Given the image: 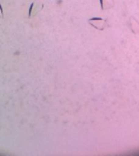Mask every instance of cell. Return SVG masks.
<instances>
[{
	"label": "cell",
	"instance_id": "6da1fadb",
	"mask_svg": "<svg viewBox=\"0 0 139 156\" xmlns=\"http://www.w3.org/2000/svg\"><path fill=\"white\" fill-rule=\"evenodd\" d=\"M89 23L91 26H93L98 30H103L107 27L109 26V24L107 23V20L100 17H94L89 20Z\"/></svg>",
	"mask_w": 139,
	"mask_h": 156
},
{
	"label": "cell",
	"instance_id": "7a4b0ae2",
	"mask_svg": "<svg viewBox=\"0 0 139 156\" xmlns=\"http://www.w3.org/2000/svg\"><path fill=\"white\" fill-rule=\"evenodd\" d=\"M129 27L133 33H134L135 34H139V22L134 17L129 18Z\"/></svg>",
	"mask_w": 139,
	"mask_h": 156
},
{
	"label": "cell",
	"instance_id": "3957f363",
	"mask_svg": "<svg viewBox=\"0 0 139 156\" xmlns=\"http://www.w3.org/2000/svg\"><path fill=\"white\" fill-rule=\"evenodd\" d=\"M101 7L102 10L109 9L114 6V1L113 0H100Z\"/></svg>",
	"mask_w": 139,
	"mask_h": 156
},
{
	"label": "cell",
	"instance_id": "277c9868",
	"mask_svg": "<svg viewBox=\"0 0 139 156\" xmlns=\"http://www.w3.org/2000/svg\"><path fill=\"white\" fill-rule=\"evenodd\" d=\"M34 2H33L30 6V8H29V18H30L31 16V13H32V9L34 8Z\"/></svg>",
	"mask_w": 139,
	"mask_h": 156
},
{
	"label": "cell",
	"instance_id": "5b68a950",
	"mask_svg": "<svg viewBox=\"0 0 139 156\" xmlns=\"http://www.w3.org/2000/svg\"><path fill=\"white\" fill-rule=\"evenodd\" d=\"M0 11H1V14H2V17L3 18V11H2V5L0 4Z\"/></svg>",
	"mask_w": 139,
	"mask_h": 156
}]
</instances>
